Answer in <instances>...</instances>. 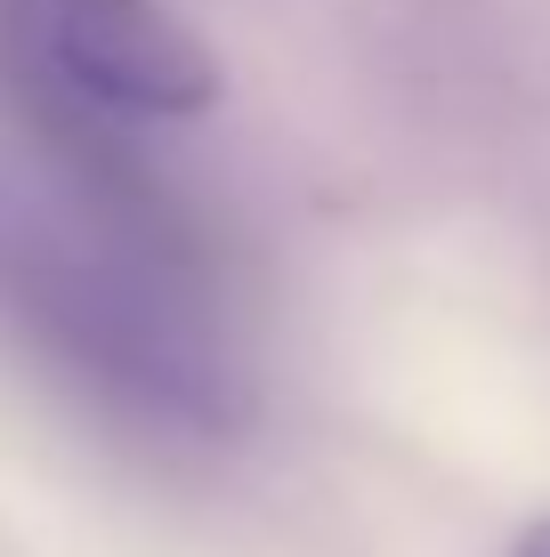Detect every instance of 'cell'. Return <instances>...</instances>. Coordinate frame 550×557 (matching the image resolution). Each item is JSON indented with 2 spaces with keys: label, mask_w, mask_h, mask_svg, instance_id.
<instances>
[{
  "label": "cell",
  "mask_w": 550,
  "mask_h": 557,
  "mask_svg": "<svg viewBox=\"0 0 550 557\" xmlns=\"http://www.w3.org/2000/svg\"><path fill=\"white\" fill-rule=\"evenodd\" d=\"M0 292L57 363L98 380L138 420L186 436H219L235 420L227 363H211V348L113 259H73L49 235H0Z\"/></svg>",
  "instance_id": "6da1fadb"
},
{
  "label": "cell",
  "mask_w": 550,
  "mask_h": 557,
  "mask_svg": "<svg viewBox=\"0 0 550 557\" xmlns=\"http://www.w3.org/2000/svg\"><path fill=\"white\" fill-rule=\"evenodd\" d=\"M41 57L89 106L203 113L219 106V57L162 0H41Z\"/></svg>",
  "instance_id": "7a4b0ae2"
},
{
  "label": "cell",
  "mask_w": 550,
  "mask_h": 557,
  "mask_svg": "<svg viewBox=\"0 0 550 557\" xmlns=\"http://www.w3.org/2000/svg\"><path fill=\"white\" fill-rule=\"evenodd\" d=\"M518 557H550V517H542V525H535V533L518 542Z\"/></svg>",
  "instance_id": "3957f363"
}]
</instances>
